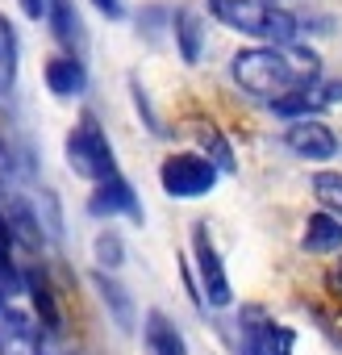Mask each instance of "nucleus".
Listing matches in <instances>:
<instances>
[{"label":"nucleus","mask_w":342,"mask_h":355,"mask_svg":"<svg viewBox=\"0 0 342 355\" xmlns=\"http://www.w3.org/2000/svg\"><path fill=\"white\" fill-rule=\"evenodd\" d=\"M230 80L259 96V101H280L313 80H321V59L309 46H242L230 59Z\"/></svg>","instance_id":"obj_1"},{"label":"nucleus","mask_w":342,"mask_h":355,"mask_svg":"<svg viewBox=\"0 0 342 355\" xmlns=\"http://www.w3.org/2000/svg\"><path fill=\"white\" fill-rule=\"evenodd\" d=\"M217 26L255 38V46H296L300 17L280 9L276 0H205Z\"/></svg>","instance_id":"obj_2"},{"label":"nucleus","mask_w":342,"mask_h":355,"mask_svg":"<svg viewBox=\"0 0 342 355\" xmlns=\"http://www.w3.org/2000/svg\"><path fill=\"white\" fill-rule=\"evenodd\" d=\"M63 159L67 167L80 175V180H109V175H117V155H113V142L100 125V117L92 109H84L75 117V125L67 130V142H63Z\"/></svg>","instance_id":"obj_3"},{"label":"nucleus","mask_w":342,"mask_h":355,"mask_svg":"<svg viewBox=\"0 0 342 355\" xmlns=\"http://www.w3.org/2000/svg\"><path fill=\"white\" fill-rule=\"evenodd\" d=\"M192 268H197V284H201V305L209 309H230L234 305V284L230 272L222 263V251L209 234V222H192Z\"/></svg>","instance_id":"obj_4"},{"label":"nucleus","mask_w":342,"mask_h":355,"mask_svg":"<svg viewBox=\"0 0 342 355\" xmlns=\"http://www.w3.org/2000/svg\"><path fill=\"white\" fill-rule=\"evenodd\" d=\"M159 184L171 201H201L217 189V167L197 150H176L159 163Z\"/></svg>","instance_id":"obj_5"},{"label":"nucleus","mask_w":342,"mask_h":355,"mask_svg":"<svg viewBox=\"0 0 342 355\" xmlns=\"http://www.w3.org/2000/svg\"><path fill=\"white\" fill-rule=\"evenodd\" d=\"M238 347L242 355H292L296 334L292 326L276 322L263 305H246L238 313Z\"/></svg>","instance_id":"obj_6"},{"label":"nucleus","mask_w":342,"mask_h":355,"mask_svg":"<svg viewBox=\"0 0 342 355\" xmlns=\"http://www.w3.org/2000/svg\"><path fill=\"white\" fill-rule=\"evenodd\" d=\"M88 214H92L96 222H113V218H129L134 226H142V222H146V209H142V201H138L134 184L125 180L121 171H117V175H109V180H100V184H92Z\"/></svg>","instance_id":"obj_7"},{"label":"nucleus","mask_w":342,"mask_h":355,"mask_svg":"<svg viewBox=\"0 0 342 355\" xmlns=\"http://www.w3.org/2000/svg\"><path fill=\"white\" fill-rule=\"evenodd\" d=\"M284 146L305 163H325L338 155V134L321 117H296L284 125Z\"/></svg>","instance_id":"obj_8"},{"label":"nucleus","mask_w":342,"mask_h":355,"mask_svg":"<svg viewBox=\"0 0 342 355\" xmlns=\"http://www.w3.org/2000/svg\"><path fill=\"white\" fill-rule=\"evenodd\" d=\"M334 105H342V80H313V84L296 88V92L271 101L267 109L280 113L284 121H296V117H317V113H325Z\"/></svg>","instance_id":"obj_9"},{"label":"nucleus","mask_w":342,"mask_h":355,"mask_svg":"<svg viewBox=\"0 0 342 355\" xmlns=\"http://www.w3.org/2000/svg\"><path fill=\"white\" fill-rule=\"evenodd\" d=\"M42 80L59 101H75L88 92V63L75 55H51L42 63Z\"/></svg>","instance_id":"obj_10"},{"label":"nucleus","mask_w":342,"mask_h":355,"mask_svg":"<svg viewBox=\"0 0 342 355\" xmlns=\"http://www.w3.org/2000/svg\"><path fill=\"white\" fill-rule=\"evenodd\" d=\"M42 21H51L55 38L67 46L63 55H75V59L88 55V30H84V21H80V13H75V0H46Z\"/></svg>","instance_id":"obj_11"},{"label":"nucleus","mask_w":342,"mask_h":355,"mask_svg":"<svg viewBox=\"0 0 342 355\" xmlns=\"http://www.w3.org/2000/svg\"><path fill=\"white\" fill-rule=\"evenodd\" d=\"M142 351L146 355H188V338L163 309H146V318H142Z\"/></svg>","instance_id":"obj_12"},{"label":"nucleus","mask_w":342,"mask_h":355,"mask_svg":"<svg viewBox=\"0 0 342 355\" xmlns=\"http://www.w3.org/2000/svg\"><path fill=\"white\" fill-rule=\"evenodd\" d=\"M171 34H176V51L188 67L201 63L205 55V42H209V26L197 9H176V17H171Z\"/></svg>","instance_id":"obj_13"},{"label":"nucleus","mask_w":342,"mask_h":355,"mask_svg":"<svg viewBox=\"0 0 342 355\" xmlns=\"http://www.w3.org/2000/svg\"><path fill=\"white\" fill-rule=\"evenodd\" d=\"M300 251H309V255H334V251H342V218H334L325 209L309 214L305 230H300Z\"/></svg>","instance_id":"obj_14"},{"label":"nucleus","mask_w":342,"mask_h":355,"mask_svg":"<svg viewBox=\"0 0 342 355\" xmlns=\"http://www.w3.org/2000/svg\"><path fill=\"white\" fill-rule=\"evenodd\" d=\"M21 293H30V301H34V322H38V330L59 334V330H63V318H59V301H55L46 276H38V272H21Z\"/></svg>","instance_id":"obj_15"},{"label":"nucleus","mask_w":342,"mask_h":355,"mask_svg":"<svg viewBox=\"0 0 342 355\" xmlns=\"http://www.w3.org/2000/svg\"><path fill=\"white\" fill-rule=\"evenodd\" d=\"M92 284H96V293H100V301H105V309L113 313V322H117V330H125V334H129V330L138 326V318H134L138 309H134V297L125 293V284H121L117 276H109V272H96V276H92Z\"/></svg>","instance_id":"obj_16"},{"label":"nucleus","mask_w":342,"mask_h":355,"mask_svg":"<svg viewBox=\"0 0 342 355\" xmlns=\"http://www.w3.org/2000/svg\"><path fill=\"white\" fill-rule=\"evenodd\" d=\"M197 155L201 159H209L213 167H217V175H234L238 171V159H234V146H230V138L213 125V121H197Z\"/></svg>","instance_id":"obj_17"},{"label":"nucleus","mask_w":342,"mask_h":355,"mask_svg":"<svg viewBox=\"0 0 342 355\" xmlns=\"http://www.w3.org/2000/svg\"><path fill=\"white\" fill-rule=\"evenodd\" d=\"M17 34H13V21L0 13V88H13L17 84Z\"/></svg>","instance_id":"obj_18"},{"label":"nucleus","mask_w":342,"mask_h":355,"mask_svg":"<svg viewBox=\"0 0 342 355\" xmlns=\"http://www.w3.org/2000/svg\"><path fill=\"white\" fill-rule=\"evenodd\" d=\"M313 197L325 214L342 218V171H313Z\"/></svg>","instance_id":"obj_19"},{"label":"nucleus","mask_w":342,"mask_h":355,"mask_svg":"<svg viewBox=\"0 0 342 355\" xmlns=\"http://www.w3.org/2000/svg\"><path fill=\"white\" fill-rule=\"evenodd\" d=\"M92 255H96V263H100V272H117L121 263H125V243H121V234L117 230H100L96 234V243H92Z\"/></svg>","instance_id":"obj_20"},{"label":"nucleus","mask_w":342,"mask_h":355,"mask_svg":"<svg viewBox=\"0 0 342 355\" xmlns=\"http://www.w3.org/2000/svg\"><path fill=\"white\" fill-rule=\"evenodd\" d=\"M129 92H134V109H138V113L146 117L150 134H167V130H163V121H159V117H154V109H150V96H146V88H142L138 80H129Z\"/></svg>","instance_id":"obj_21"},{"label":"nucleus","mask_w":342,"mask_h":355,"mask_svg":"<svg viewBox=\"0 0 342 355\" xmlns=\"http://www.w3.org/2000/svg\"><path fill=\"white\" fill-rule=\"evenodd\" d=\"M92 5H96V13H100V17H109V21H121V17H125L121 0H92Z\"/></svg>","instance_id":"obj_22"},{"label":"nucleus","mask_w":342,"mask_h":355,"mask_svg":"<svg viewBox=\"0 0 342 355\" xmlns=\"http://www.w3.org/2000/svg\"><path fill=\"white\" fill-rule=\"evenodd\" d=\"M17 5L30 21H42V13H46V0H17Z\"/></svg>","instance_id":"obj_23"},{"label":"nucleus","mask_w":342,"mask_h":355,"mask_svg":"<svg viewBox=\"0 0 342 355\" xmlns=\"http://www.w3.org/2000/svg\"><path fill=\"white\" fill-rule=\"evenodd\" d=\"M334 284H342V259H338V268H334Z\"/></svg>","instance_id":"obj_24"}]
</instances>
